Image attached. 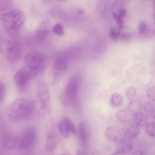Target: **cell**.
I'll return each instance as SVG.
<instances>
[{
    "mask_svg": "<svg viewBox=\"0 0 155 155\" xmlns=\"http://www.w3.org/2000/svg\"><path fill=\"white\" fill-rule=\"evenodd\" d=\"M111 155H127V154H125L124 153H123L122 151L118 150V151H116L113 153Z\"/></svg>",
    "mask_w": 155,
    "mask_h": 155,
    "instance_id": "e575fe53",
    "label": "cell"
},
{
    "mask_svg": "<svg viewBox=\"0 0 155 155\" xmlns=\"http://www.w3.org/2000/svg\"><path fill=\"white\" fill-rule=\"evenodd\" d=\"M146 95L150 101L155 102V86L150 87L146 91Z\"/></svg>",
    "mask_w": 155,
    "mask_h": 155,
    "instance_id": "83f0119b",
    "label": "cell"
},
{
    "mask_svg": "<svg viewBox=\"0 0 155 155\" xmlns=\"http://www.w3.org/2000/svg\"><path fill=\"white\" fill-rule=\"evenodd\" d=\"M136 93V88L133 86H130L126 90V97L128 99L132 100L135 97Z\"/></svg>",
    "mask_w": 155,
    "mask_h": 155,
    "instance_id": "f1b7e54d",
    "label": "cell"
},
{
    "mask_svg": "<svg viewBox=\"0 0 155 155\" xmlns=\"http://www.w3.org/2000/svg\"><path fill=\"white\" fill-rule=\"evenodd\" d=\"M138 33L144 39L152 38L155 36V24H148L147 21H141L138 27Z\"/></svg>",
    "mask_w": 155,
    "mask_h": 155,
    "instance_id": "7c38bea8",
    "label": "cell"
},
{
    "mask_svg": "<svg viewBox=\"0 0 155 155\" xmlns=\"http://www.w3.org/2000/svg\"><path fill=\"white\" fill-rule=\"evenodd\" d=\"M35 104L27 98H18L11 102L7 108L6 114L12 121L16 122L28 117L33 111Z\"/></svg>",
    "mask_w": 155,
    "mask_h": 155,
    "instance_id": "6da1fadb",
    "label": "cell"
},
{
    "mask_svg": "<svg viewBox=\"0 0 155 155\" xmlns=\"http://www.w3.org/2000/svg\"><path fill=\"white\" fill-rule=\"evenodd\" d=\"M1 143L4 148L9 150H22L21 136L12 134H5L2 136Z\"/></svg>",
    "mask_w": 155,
    "mask_h": 155,
    "instance_id": "30bf717a",
    "label": "cell"
},
{
    "mask_svg": "<svg viewBox=\"0 0 155 155\" xmlns=\"http://www.w3.org/2000/svg\"><path fill=\"white\" fill-rule=\"evenodd\" d=\"M36 96L39 111L44 114L50 104V94L49 87L44 81H40L37 84Z\"/></svg>",
    "mask_w": 155,
    "mask_h": 155,
    "instance_id": "52a82bcc",
    "label": "cell"
},
{
    "mask_svg": "<svg viewBox=\"0 0 155 155\" xmlns=\"http://www.w3.org/2000/svg\"><path fill=\"white\" fill-rule=\"evenodd\" d=\"M52 30L54 34L59 36H62L64 34V27L59 23L55 24L52 28Z\"/></svg>",
    "mask_w": 155,
    "mask_h": 155,
    "instance_id": "4316f807",
    "label": "cell"
},
{
    "mask_svg": "<svg viewBox=\"0 0 155 155\" xmlns=\"http://www.w3.org/2000/svg\"><path fill=\"white\" fill-rule=\"evenodd\" d=\"M113 18L116 21V23L117 24V26L120 28H122L124 26V20L122 17H120L118 14L116 13H113Z\"/></svg>",
    "mask_w": 155,
    "mask_h": 155,
    "instance_id": "4dcf8cb0",
    "label": "cell"
},
{
    "mask_svg": "<svg viewBox=\"0 0 155 155\" xmlns=\"http://www.w3.org/2000/svg\"><path fill=\"white\" fill-rule=\"evenodd\" d=\"M6 94V88L5 85L0 82V104L4 101Z\"/></svg>",
    "mask_w": 155,
    "mask_h": 155,
    "instance_id": "f546056e",
    "label": "cell"
},
{
    "mask_svg": "<svg viewBox=\"0 0 155 155\" xmlns=\"http://www.w3.org/2000/svg\"><path fill=\"white\" fill-rule=\"evenodd\" d=\"M68 66V58L65 55L58 56L53 61L51 72L50 83L54 85L58 84L64 78Z\"/></svg>",
    "mask_w": 155,
    "mask_h": 155,
    "instance_id": "277c9868",
    "label": "cell"
},
{
    "mask_svg": "<svg viewBox=\"0 0 155 155\" xmlns=\"http://www.w3.org/2000/svg\"><path fill=\"white\" fill-rule=\"evenodd\" d=\"M121 28L119 27H112L109 31V36L113 41H117L120 39L121 36Z\"/></svg>",
    "mask_w": 155,
    "mask_h": 155,
    "instance_id": "7402d4cb",
    "label": "cell"
},
{
    "mask_svg": "<svg viewBox=\"0 0 155 155\" xmlns=\"http://www.w3.org/2000/svg\"><path fill=\"white\" fill-rule=\"evenodd\" d=\"M64 119L65 120V122L66 124V125L70 131V133L73 135L77 134V128H76L73 122L68 117H64Z\"/></svg>",
    "mask_w": 155,
    "mask_h": 155,
    "instance_id": "cb8c5ba5",
    "label": "cell"
},
{
    "mask_svg": "<svg viewBox=\"0 0 155 155\" xmlns=\"http://www.w3.org/2000/svg\"><path fill=\"white\" fill-rule=\"evenodd\" d=\"M59 136L54 131H50L47 135L45 142V151L47 153L54 152L59 143Z\"/></svg>",
    "mask_w": 155,
    "mask_h": 155,
    "instance_id": "4fadbf2b",
    "label": "cell"
},
{
    "mask_svg": "<svg viewBox=\"0 0 155 155\" xmlns=\"http://www.w3.org/2000/svg\"><path fill=\"white\" fill-rule=\"evenodd\" d=\"M39 73L25 65L18 69L14 74V82L16 87L19 89L25 88L28 82L37 76Z\"/></svg>",
    "mask_w": 155,
    "mask_h": 155,
    "instance_id": "8992f818",
    "label": "cell"
},
{
    "mask_svg": "<svg viewBox=\"0 0 155 155\" xmlns=\"http://www.w3.org/2000/svg\"><path fill=\"white\" fill-rule=\"evenodd\" d=\"M154 2V8H153V14H154V17L155 19V0H153Z\"/></svg>",
    "mask_w": 155,
    "mask_h": 155,
    "instance_id": "8d00e7d4",
    "label": "cell"
},
{
    "mask_svg": "<svg viewBox=\"0 0 155 155\" xmlns=\"http://www.w3.org/2000/svg\"><path fill=\"white\" fill-rule=\"evenodd\" d=\"M49 33V25L47 21H44L36 31V36L39 39H45Z\"/></svg>",
    "mask_w": 155,
    "mask_h": 155,
    "instance_id": "e0dca14e",
    "label": "cell"
},
{
    "mask_svg": "<svg viewBox=\"0 0 155 155\" xmlns=\"http://www.w3.org/2000/svg\"><path fill=\"white\" fill-rule=\"evenodd\" d=\"M7 59L12 64L17 62L21 55V48L17 41H8L6 46Z\"/></svg>",
    "mask_w": 155,
    "mask_h": 155,
    "instance_id": "8fae6325",
    "label": "cell"
},
{
    "mask_svg": "<svg viewBox=\"0 0 155 155\" xmlns=\"http://www.w3.org/2000/svg\"><path fill=\"white\" fill-rule=\"evenodd\" d=\"M62 155H66V154H62Z\"/></svg>",
    "mask_w": 155,
    "mask_h": 155,
    "instance_id": "ab89813d",
    "label": "cell"
},
{
    "mask_svg": "<svg viewBox=\"0 0 155 155\" xmlns=\"http://www.w3.org/2000/svg\"><path fill=\"white\" fill-rule=\"evenodd\" d=\"M56 1H67V0H56Z\"/></svg>",
    "mask_w": 155,
    "mask_h": 155,
    "instance_id": "74e56055",
    "label": "cell"
},
{
    "mask_svg": "<svg viewBox=\"0 0 155 155\" xmlns=\"http://www.w3.org/2000/svg\"><path fill=\"white\" fill-rule=\"evenodd\" d=\"M77 134L81 145L85 148L89 137V128L88 124L84 121L81 122L77 128Z\"/></svg>",
    "mask_w": 155,
    "mask_h": 155,
    "instance_id": "5bb4252c",
    "label": "cell"
},
{
    "mask_svg": "<svg viewBox=\"0 0 155 155\" xmlns=\"http://www.w3.org/2000/svg\"><path fill=\"white\" fill-rule=\"evenodd\" d=\"M117 120L120 122H130L133 117V114L127 109L119 110L116 114Z\"/></svg>",
    "mask_w": 155,
    "mask_h": 155,
    "instance_id": "9a60e30c",
    "label": "cell"
},
{
    "mask_svg": "<svg viewBox=\"0 0 155 155\" xmlns=\"http://www.w3.org/2000/svg\"><path fill=\"white\" fill-rule=\"evenodd\" d=\"M132 37V35L131 33H122L121 36H120V39H124V40H127V39H131V38Z\"/></svg>",
    "mask_w": 155,
    "mask_h": 155,
    "instance_id": "d6a6232c",
    "label": "cell"
},
{
    "mask_svg": "<svg viewBox=\"0 0 155 155\" xmlns=\"http://www.w3.org/2000/svg\"><path fill=\"white\" fill-rule=\"evenodd\" d=\"M130 155H147V154L143 150H137L132 151Z\"/></svg>",
    "mask_w": 155,
    "mask_h": 155,
    "instance_id": "1f68e13d",
    "label": "cell"
},
{
    "mask_svg": "<svg viewBox=\"0 0 155 155\" xmlns=\"http://www.w3.org/2000/svg\"><path fill=\"white\" fill-rule=\"evenodd\" d=\"M147 133L152 137H155V122L148 123L145 127Z\"/></svg>",
    "mask_w": 155,
    "mask_h": 155,
    "instance_id": "484cf974",
    "label": "cell"
},
{
    "mask_svg": "<svg viewBox=\"0 0 155 155\" xmlns=\"http://www.w3.org/2000/svg\"><path fill=\"white\" fill-rule=\"evenodd\" d=\"M81 84L79 76H73L68 79L64 91V101L67 105H74L76 104Z\"/></svg>",
    "mask_w": 155,
    "mask_h": 155,
    "instance_id": "3957f363",
    "label": "cell"
},
{
    "mask_svg": "<svg viewBox=\"0 0 155 155\" xmlns=\"http://www.w3.org/2000/svg\"><path fill=\"white\" fill-rule=\"evenodd\" d=\"M143 109L146 114H152L155 112V105L151 101L147 102L144 104Z\"/></svg>",
    "mask_w": 155,
    "mask_h": 155,
    "instance_id": "d4e9b609",
    "label": "cell"
},
{
    "mask_svg": "<svg viewBox=\"0 0 155 155\" xmlns=\"http://www.w3.org/2000/svg\"><path fill=\"white\" fill-rule=\"evenodd\" d=\"M25 15L19 9H13L3 14L1 20L3 26L8 30H15L21 28L25 22Z\"/></svg>",
    "mask_w": 155,
    "mask_h": 155,
    "instance_id": "7a4b0ae2",
    "label": "cell"
},
{
    "mask_svg": "<svg viewBox=\"0 0 155 155\" xmlns=\"http://www.w3.org/2000/svg\"><path fill=\"white\" fill-rule=\"evenodd\" d=\"M143 108L142 102L138 99H132L128 104V109L133 114L140 112Z\"/></svg>",
    "mask_w": 155,
    "mask_h": 155,
    "instance_id": "d6986e66",
    "label": "cell"
},
{
    "mask_svg": "<svg viewBox=\"0 0 155 155\" xmlns=\"http://www.w3.org/2000/svg\"><path fill=\"white\" fill-rule=\"evenodd\" d=\"M127 131L119 126H110L105 128L104 135L105 138L111 142H120L127 137Z\"/></svg>",
    "mask_w": 155,
    "mask_h": 155,
    "instance_id": "ba28073f",
    "label": "cell"
},
{
    "mask_svg": "<svg viewBox=\"0 0 155 155\" xmlns=\"http://www.w3.org/2000/svg\"><path fill=\"white\" fill-rule=\"evenodd\" d=\"M124 102V97L121 94L118 92H114L111 97V104L116 108L122 105Z\"/></svg>",
    "mask_w": 155,
    "mask_h": 155,
    "instance_id": "ffe728a7",
    "label": "cell"
},
{
    "mask_svg": "<svg viewBox=\"0 0 155 155\" xmlns=\"http://www.w3.org/2000/svg\"><path fill=\"white\" fill-rule=\"evenodd\" d=\"M24 62L26 66L40 73L45 67L46 58L45 55L39 51H31L25 54Z\"/></svg>",
    "mask_w": 155,
    "mask_h": 155,
    "instance_id": "5b68a950",
    "label": "cell"
},
{
    "mask_svg": "<svg viewBox=\"0 0 155 155\" xmlns=\"http://www.w3.org/2000/svg\"><path fill=\"white\" fill-rule=\"evenodd\" d=\"M119 145V150L122 151L127 155L131 153L133 150V143L130 139H124L120 142Z\"/></svg>",
    "mask_w": 155,
    "mask_h": 155,
    "instance_id": "ac0fdd59",
    "label": "cell"
},
{
    "mask_svg": "<svg viewBox=\"0 0 155 155\" xmlns=\"http://www.w3.org/2000/svg\"><path fill=\"white\" fill-rule=\"evenodd\" d=\"M0 154H1V147H0Z\"/></svg>",
    "mask_w": 155,
    "mask_h": 155,
    "instance_id": "f35d334b",
    "label": "cell"
},
{
    "mask_svg": "<svg viewBox=\"0 0 155 155\" xmlns=\"http://www.w3.org/2000/svg\"><path fill=\"white\" fill-rule=\"evenodd\" d=\"M134 123L140 127H145L148 124V116L143 112H139L133 114Z\"/></svg>",
    "mask_w": 155,
    "mask_h": 155,
    "instance_id": "2e32d148",
    "label": "cell"
},
{
    "mask_svg": "<svg viewBox=\"0 0 155 155\" xmlns=\"http://www.w3.org/2000/svg\"><path fill=\"white\" fill-rule=\"evenodd\" d=\"M76 154H77V155H85V154H84V153L82 152V151H77Z\"/></svg>",
    "mask_w": 155,
    "mask_h": 155,
    "instance_id": "d590c367",
    "label": "cell"
},
{
    "mask_svg": "<svg viewBox=\"0 0 155 155\" xmlns=\"http://www.w3.org/2000/svg\"><path fill=\"white\" fill-rule=\"evenodd\" d=\"M38 136L37 130L35 127L27 128L21 136L22 141V150L31 148L36 142Z\"/></svg>",
    "mask_w": 155,
    "mask_h": 155,
    "instance_id": "9c48e42d",
    "label": "cell"
},
{
    "mask_svg": "<svg viewBox=\"0 0 155 155\" xmlns=\"http://www.w3.org/2000/svg\"><path fill=\"white\" fill-rule=\"evenodd\" d=\"M118 15H119L120 17H122V18H125V17L126 16V15H127V10H126L125 9H124V8H122V9H121V10L119 11Z\"/></svg>",
    "mask_w": 155,
    "mask_h": 155,
    "instance_id": "836d02e7",
    "label": "cell"
},
{
    "mask_svg": "<svg viewBox=\"0 0 155 155\" xmlns=\"http://www.w3.org/2000/svg\"><path fill=\"white\" fill-rule=\"evenodd\" d=\"M129 136L131 138H136L140 133V127L137 125L136 124H133L130 125L128 129Z\"/></svg>",
    "mask_w": 155,
    "mask_h": 155,
    "instance_id": "603a6c76",
    "label": "cell"
},
{
    "mask_svg": "<svg viewBox=\"0 0 155 155\" xmlns=\"http://www.w3.org/2000/svg\"><path fill=\"white\" fill-rule=\"evenodd\" d=\"M58 130L61 136L64 139H67L70 136V131L66 125L65 120L63 119L59 120L58 123Z\"/></svg>",
    "mask_w": 155,
    "mask_h": 155,
    "instance_id": "44dd1931",
    "label": "cell"
}]
</instances>
